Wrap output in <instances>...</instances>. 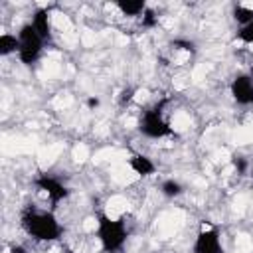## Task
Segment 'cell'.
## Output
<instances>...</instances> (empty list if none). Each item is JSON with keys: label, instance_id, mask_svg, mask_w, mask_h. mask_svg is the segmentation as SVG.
<instances>
[{"label": "cell", "instance_id": "1", "mask_svg": "<svg viewBox=\"0 0 253 253\" xmlns=\"http://www.w3.org/2000/svg\"><path fill=\"white\" fill-rule=\"evenodd\" d=\"M20 225L36 241H55L61 237V225L53 210L40 211V210L28 208L20 217Z\"/></svg>", "mask_w": 253, "mask_h": 253}, {"label": "cell", "instance_id": "2", "mask_svg": "<svg viewBox=\"0 0 253 253\" xmlns=\"http://www.w3.org/2000/svg\"><path fill=\"white\" fill-rule=\"evenodd\" d=\"M128 237V229L123 219H115L105 211L97 213V239L105 253H119Z\"/></svg>", "mask_w": 253, "mask_h": 253}, {"label": "cell", "instance_id": "3", "mask_svg": "<svg viewBox=\"0 0 253 253\" xmlns=\"http://www.w3.org/2000/svg\"><path fill=\"white\" fill-rule=\"evenodd\" d=\"M18 40H20V49H18V57L24 65H32L40 59L42 51H43V43L45 40L36 32V28L28 22L24 26H20L18 30Z\"/></svg>", "mask_w": 253, "mask_h": 253}, {"label": "cell", "instance_id": "4", "mask_svg": "<svg viewBox=\"0 0 253 253\" xmlns=\"http://www.w3.org/2000/svg\"><path fill=\"white\" fill-rule=\"evenodd\" d=\"M138 132L146 138H164V136H172L174 128L168 125V121L162 115V109L156 105L140 115Z\"/></svg>", "mask_w": 253, "mask_h": 253}, {"label": "cell", "instance_id": "5", "mask_svg": "<svg viewBox=\"0 0 253 253\" xmlns=\"http://www.w3.org/2000/svg\"><path fill=\"white\" fill-rule=\"evenodd\" d=\"M34 186H36L40 192H43V194L47 196V200H49V204H51V210H55L57 204H59L61 200L69 198V194H71V190H69L63 182H59L57 178H53V176H49V174H38V176L34 178Z\"/></svg>", "mask_w": 253, "mask_h": 253}, {"label": "cell", "instance_id": "6", "mask_svg": "<svg viewBox=\"0 0 253 253\" xmlns=\"http://www.w3.org/2000/svg\"><path fill=\"white\" fill-rule=\"evenodd\" d=\"M192 253H223L221 247V237H219V229L215 225H202L194 245H192Z\"/></svg>", "mask_w": 253, "mask_h": 253}, {"label": "cell", "instance_id": "7", "mask_svg": "<svg viewBox=\"0 0 253 253\" xmlns=\"http://www.w3.org/2000/svg\"><path fill=\"white\" fill-rule=\"evenodd\" d=\"M229 93H231V99L237 105L251 107L253 105V77L249 73L235 75L229 83Z\"/></svg>", "mask_w": 253, "mask_h": 253}, {"label": "cell", "instance_id": "8", "mask_svg": "<svg viewBox=\"0 0 253 253\" xmlns=\"http://www.w3.org/2000/svg\"><path fill=\"white\" fill-rule=\"evenodd\" d=\"M126 164H128V168H130L136 176H140V178L152 176V174L156 172V164L152 162V158H148L146 154H140V152L130 154V158L126 160Z\"/></svg>", "mask_w": 253, "mask_h": 253}, {"label": "cell", "instance_id": "9", "mask_svg": "<svg viewBox=\"0 0 253 253\" xmlns=\"http://www.w3.org/2000/svg\"><path fill=\"white\" fill-rule=\"evenodd\" d=\"M36 32L47 42L51 38V18H49V10L47 8H38L32 16V22H30Z\"/></svg>", "mask_w": 253, "mask_h": 253}, {"label": "cell", "instance_id": "10", "mask_svg": "<svg viewBox=\"0 0 253 253\" xmlns=\"http://www.w3.org/2000/svg\"><path fill=\"white\" fill-rule=\"evenodd\" d=\"M115 6L123 16H142L148 4L144 0H117Z\"/></svg>", "mask_w": 253, "mask_h": 253}, {"label": "cell", "instance_id": "11", "mask_svg": "<svg viewBox=\"0 0 253 253\" xmlns=\"http://www.w3.org/2000/svg\"><path fill=\"white\" fill-rule=\"evenodd\" d=\"M18 49H20L18 36H14V34H2L0 36V55L2 57L12 55V53H18Z\"/></svg>", "mask_w": 253, "mask_h": 253}, {"label": "cell", "instance_id": "12", "mask_svg": "<svg viewBox=\"0 0 253 253\" xmlns=\"http://www.w3.org/2000/svg\"><path fill=\"white\" fill-rule=\"evenodd\" d=\"M160 192H162V196H166V198H178V196L184 194V186H182L178 180L168 178V180H164V182L160 184Z\"/></svg>", "mask_w": 253, "mask_h": 253}, {"label": "cell", "instance_id": "13", "mask_svg": "<svg viewBox=\"0 0 253 253\" xmlns=\"http://www.w3.org/2000/svg\"><path fill=\"white\" fill-rule=\"evenodd\" d=\"M233 20L239 24V28L249 24L253 20V8H247V6H241V4L233 6Z\"/></svg>", "mask_w": 253, "mask_h": 253}, {"label": "cell", "instance_id": "14", "mask_svg": "<svg viewBox=\"0 0 253 253\" xmlns=\"http://www.w3.org/2000/svg\"><path fill=\"white\" fill-rule=\"evenodd\" d=\"M237 40L243 43H253V20L237 30Z\"/></svg>", "mask_w": 253, "mask_h": 253}, {"label": "cell", "instance_id": "15", "mask_svg": "<svg viewBox=\"0 0 253 253\" xmlns=\"http://www.w3.org/2000/svg\"><path fill=\"white\" fill-rule=\"evenodd\" d=\"M142 28H154L156 24H158V16H156V12L148 6L146 10H144V14H142Z\"/></svg>", "mask_w": 253, "mask_h": 253}, {"label": "cell", "instance_id": "16", "mask_svg": "<svg viewBox=\"0 0 253 253\" xmlns=\"http://www.w3.org/2000/svg\"><path fill=\"white\" fill-rule=\"evenodd\" d=\"M172 47H176V49H184V51H190V53L196 51V43L190 42V40H174V42H172Z\"/></svg>", "mask_w": 253, "mask_h": 253}, {"label": "cell", "instance_id": "17", "mask_svg": "<svg viewBox=\"0 0 253 253\" xmlns=\"http://www.w3.org/2000/svg\"><path fill=\"white\" fill-rule=\"evenodd\" d=\"M132 97H134V89H132V87L123 89V91H121V95H119V105H121V107L128 105V103L132 101Z\"/></svg>", "mask_w": 253, "mask_h": 253}, {"label": "cell", "instance_id": "18", "mask_svg": "<svg viewBox=\"0 0 253 253\" xmlns=\"http://www.w3.org/2000/svg\"><path fill=\"white\" fill-rule=\"evenodd\" d=\"M231 164H233V168L237 170V174H245V170H247V160H245L243 156H233V158H231Z\"/></svg>", "mask_w": 253, "mask_h": 253}, {"label": "cell", "instance_id": "19", "mask_svg": "<svg viewBox=\"0 0 253 253\" xmlns=\"http://www.w3.org/2000/svg\"><path fill=\"white\" fill-rule=\"evenodd\" d=\"M99 105H101V101H99L97 97H89V99H87V107H89V109H97Z\"/></svg>", "mask_w": 253, "mask_h": 253}, {"label": "cell", "instance_id": "20", "mask_svg": "<svg viewBox=\"0 0 253 253\" xmlns=\"http://www.w3.org/2000/svg\"><path fill=\"white\" fill-rule=\"evenodd\" d=\"M8 251H10V253H28V251H26V249H24L22 245H18V243H12Z\"/></svg>", "mask_w": 253, "mask_h": 253}, {"label": "cell", "instance_id": "21", "mask_svg": "<svg viewBox=\"0 0 253 253\" xmlns=\"http://www.w3.org/2000/svg\"><path fill=\"white\" fill-rule=\"evenodd\" d=\"M249 75H251V77H253V67H251V73H249Z\"/></svg>", "mask_w": 253, "mask_h": 253}]
</instances>
